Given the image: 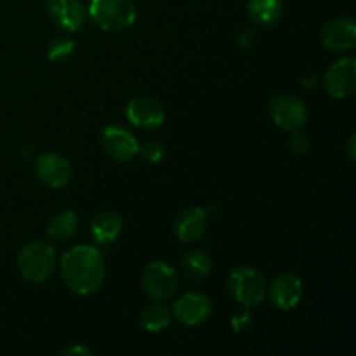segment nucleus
Returning a JSON list of instances; mask_svg holds the SVG:
<instances>
[{
  "mask_svg": "<svg viewBox=\"0 0 356 356\" xmlns=\"http://www.w3.org/2000/svg\"><path fill=\"white\" fill-rule=\"evenodd\" d=\"M61 273L75 294H92L104 280L103 256L96 247H73L61 257Z\"/></svg>",
  "mask_w": 356,
  "mask_h": 356,
  "instance_id": "obj_1",
  "label": "nucleus"
},
{
  "mask_svg": "<svg viewBox=\"0 0 356 356\" xmlns=\"http://www.w3.org/2000/svg\"><path fill=\"white\" fill-rule=\"evenodd\" d=\"M89 16L101 30L120 31L134 23L138 9L132 0H90Z\"/></svg>",
  "mask_w": 356,
  "mask_h": 356,
  "instance_id": "obj_2",
  "label": "nucleus"
},
{
  "mask_svg": "<svg viewBox=\"0 0 356 356\" xmlns=\"http://www.w3.org/2000/svg\"><path fill=\"white\" fill-rule=\"evenodd\" d=\"M56 266V252L49 243L31 242L23 247L17 257L21 277L28 282H44L52 275Z\"/></svg>",
  "mask_w": 356,
  "mask_h": 356,
  "instance_id": "obj_3",
  "label": "nucleus"
},
{
  "mask_svg": "<svg viewBox=\"0 0 356 356\" xmlns=\"http://www.w3.org/2000/svg\"><path fill=\"white\" fill-rule=\"evenodd\" d=\"M229 291L240 305L252 308L263 302L266 296V284L256 268L240 266L229 275Z\"/></svg>",
  "mask_w": 356,
  "mask_h": 356,
  "instance_id": "obj_4",
  "label": "nucleus"
},
{
  "mask_svg": "<svg viewBox=\"0 0 356 356\" xmlns=\"http://www.w3.org/2000/svg\"><path fill=\"white\" fill-rule=\"evenodd\" d=\"M270 115L275 124L289 132L301 131L308 120V110L305 103L294 96H278L271 101Z\"/></svg>",
  "mask_w": 356,
  "mask_h": 356,
  "instance_id": "obj_5",
  "label": "nucleus"
},
{
  "mask_svg": "<svg viewBox=\"0 0 356 356\" xmlns=\"http://www.w3.org/2000/svg\"><path fill=\"white\" fill-rule=\"evenodd\" d=\"M143 287L149 298L156 301H165L176 294L177 277L169 264L155 261L143 273Z\"/></svg>",
  "mask_w": 356,
  "mask_h": 356,
  "instance_id": "obj_6",
  "label": "nucleus"
},
{
  "mask_svg": "<svg viewBox=\"0 0 356 356\" xmlns=\"http://www.w3.org/2000/svg\"><path fill=\"white\" fill-rule=\"evenodd\" d=\"M327 92L337 99L350 97L356 89V61L353 58H344L337 61L323 79Z\"/></svg>",
  "mask_w": 356,
  "mask_h": 356,
  "instance_id": "obj_7",
  "label": "nucleus"
},
{
  "mask_svg": "<svg viewBox=\"0 0 356 356\" xmlns=\"http://www.w3.org/2000/svg\"><path fill=\"white\" fill-rule=\"evenodd\" d=\"M212 301L200 292H190L177 299L174 305V315L184 325H200L211 316Z\"/></svg>",
  "mask_w": 356,
  "mask_h": 356,
  "instance_id": "obj_8",
  "label": "nucleus"
},
{
  "mask_svg": "<svg viewBox=\"0 0 356 356\" xmlns=\"http://www.w3.org/2000/svg\"><path fill=\"white\" fill-rule=\"evenodd\" d=\"M103 148L117 162H129L139 152L134 136L117 125H110L103 131Z\"/></svg>",
  "mask_w": 356,
  "mask_h": 356,
  "instance_id": "obj_9",
  "label": "nucleus"
},
{
  "mask_svg": "<svg viewBox=\"0 0 356 356\" xmlns=\"http://www.w3.org/2000/svg\"><path fill=\"white\" fill-rule=\"evenodd\" d=\"M35 172L42 183L58 190V188L68 184L72 169L65 156L56 155V153H45V155L38 156L37 163H35Z\"/></svg>",
  "mask_w": 356,
  "mask_h": 356,
  "instance_id": "obj_10",
  "label": "nucleus"
},
{
  "mask_svg": "<svg viewBox=\"0 0 356 356\" xmlns=\"http://www.w3.org/2000/svg\"><path fill=\"white\" fill-rule=\"evenodd\" d=\"M127 118L141 129H152L159 127L165 120V113H163L162 104L153 97L139 96L129 101L127 104Z\"/></svg>",
  "mask_w": 356,
  "mask_h": 356,
  "instance_id": "obj_11",
  "label": "nucleus"
},
{
  "mask_svg": "<svg viewBox=\"0 0 356 356\" xmlns=\"http://www.w3.org/2000/svg\"><path fill=\"white\" fill-rule=\"evenodd\" d=\"M270 299L277 308L292 309L302 299V282L292 273H282L271 282Z\"/></svg>",
  "mask_w": 356,
  "mask_h": 356,
  "instance_id": "obj_12",
  "label": "nucleus"
},
{
  "mask_svg": "<svg viewBox=\"0 0 356 356\" xmlns=\"http://www.w3.org/2000/svg\"><path fill=\"white\" fill-rule=\"evenodd\" d=\"M49 14L59 28L76 31L83 24L87 10L80 0H49Z\"/></svg>",
  "mask_w": 356,
  "mask_h": 356,
  "instance_id": "obj_13",
  "label": "nucleus"
},
{
  "mask_svg": "<svg viewBox=\"0 0 356 356\" xmlns=\"http://www.w3.org/2000/svg\"><path fill=\"white\" fill-rule=\"evenodd\" d=\"M207 226V212L200 207H186L176 216V235L181 242H197L202 238Z\"/></svg>",
  "mask_w": 356,
  "mask_h": 356,
  "instance_id": "obj_14",
  "label": "nucleus"
},
{
  "mask_svg": "<svg viewBox=\"0 0 356 356\" xmlns=\"http://www.w3.org/2000/svg\"><path fill=\"white\" fill-rule=\"evenodd\" d=\"M356 44V26L353 19L339 17L330 21L323 30V45L334 52L350 51Z\"/></svg>",
  "mask_w": 356,
  "mask_h": 356,
  "instance_id": "obj_15",
  "label": "nucleus"
},
{
  "mask_svg": "<svg viewBox=\"0 0 356 356\" xmlns=\"http://www.w3.org/2000/svg\"><path fill=\"white\" fill-rule=\"evenodd\" d=\"M90 229H92V236L94 240H96V243H99V245H108V243L115 242V238L120 235L122 219L117 212L104 211L96 216Z\"/></svg>",
  "mask_w": 356,
  "mask_h": 356,
  "instance_id": "obj_16",
  "label": "nucleus"
},
{
  "mask_svg": "<svg viewBox=\"0 0 356 356\" xmlns=\"http://www.w3.org/2000/svg\"><path fill=\"white\" fill-rule=\"evenodd\" d=\"M212 261L207 252L200 249H193L184 254L181 259V271L190 282H202L211 275Z\"/></svg>",
  "mask_w": 356,
  "mask_h": 356,
  "instance_id": "obj_17",
  "label": "nucleus"
},
{
  "mask_svg": "<svg viewBox=\"0 0 356 356\" xmlns=\"http://www.w3.org/2000/svg\"><path fill=\"white\" fill-rule=\"evenodd\" d=\"M282 0H249V14L261 26H271L282 16Z\"/></svg>",
  "mask_w": 356,
  "mask_h": 356,
  "instance_id": "obj_18",
  "label": "nucleus"
},
{
  "mask_svg": "<svg viewBox=\"0 0 356 356\" xmlns=\"http://www.w3.org/2000/svg\"><path fill=\"white\" fill-rule=\"evenodd\" d=\"M76 228H79V218L73 211H63L56 214L49 222L47 233L51 238L54 240H70L75 235Z\"/></svg>",
  "mask_w": 356,
  "mask_h": 356,
  "instance_id": "obj_19",
  "label": "nucleus"
},
{
  "mask_svg": "<svg viewBox=\"0 0 356 356\" xmlns=\"http://www.w3.org/2000/svg\"><path fill=\"white\" fill-rule=\"evenodd\" d=\"M141 327L146 332H160L165 330L172 322V315L162 305H152L141 313Z\"/></svg>",
  "mask_w": 356,
  "mask_h": 356,
  "instance_id": "obj_20",
  "label": "nucleus"
},
{
  "mask_svg": "<svg viewBox=\"0 0 356 356\" xmlns=\"http://www.w3.org/2000/svg\"><path fill=\"white\" fill-rule=\"evenodd\" d=\"M73 49H75L73 40H70V38H65V37H59L49 45L47 56L49 59H52V61H61V59H66L70 54H72Z\"/></svg>",
  "mask_w": 356,
  "mask_h": 356,
  "instance_id": "obj_21",
  "label": "nucleus"
},
{
  "mask_svg": "<svg viewBox=\"0 0 356 356\" xmlns=\"http://www.w3.org/2000/svg\"><path fill=\"white\" fill-rule=\"evenodd\" d=\"M143 159L149 163H159L163 159V146L156 141H148L146 145L139 146V152Z\"/></svg>",
  "mask_w": 356,
  "mask_h": 356,
  "instance_id": "obj_22",
  "label": "nucleus"
},
{
  "mask_svg": "<svg viewBox=\"0 0 356 356\" xmlns=\"http://www.w3.org/2000/svg\"><path fill=\"white\" fill-rule=\"evenodd\" d=\"M291 148L298 155H305L309 149V138L306 134H302L301 131H296L291 138Z\"/></svg>",
  "mask_w": 356,
  "mask_h": 356,
  "instance_id": "obj_23",
  "label": "nucleus"
},
{
  "mask_svg": "<svg viewBox=\"0 0 356 356\" xmlns=\"http://www.w3.org/2000/svg\"><path fill=\"white\" fill-rule=\"evenodd\" d=\"M232 323H233V327H235L236 330L247 329V327L250 325V316H249V313H238V315H236V316H233Z\"/></svg>",
  "mask_w": 356,
  "mask_h": 356,
  "instance_id": "obj_24",
  "label": "nucleus"
},
{
  "mask_svg": "<svg viewBox=\"0 0 356 356\" xmlns=\"http://www.w3.org/2000/svg\"><path fill=\"white\" fill-rule=\"evenodd\" d=\"M63 355H92V350H89V348H83V346H72L68 348V350L63 351Z\"/></svg>",
  "mask_w": 356,
  "mask_h": 356,
  "instance_id": "obj_25",
  "label": "nucleus"
},
{
  "mask_svg": "<svg viewBox=\"0 0 356 356\" xmlns=\"http://www.w3.org/2000/svg\"><path fill=\"white\" fill-rule=\"evenodd\" d=\"M350 152H351V160H355V136H351L350 139Z\"/></svg>",
  "mask_w": 356,
  "mask_h": 356,
  "instance_id": "obj_26",
  "label": "nucleus"
}]
</instances>
